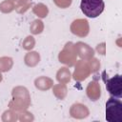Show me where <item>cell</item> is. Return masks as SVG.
<instances>
[{
  "instance_id": "obj_1",
  "label": "cell",
  "mask_w": 122,
  "mask_h": 122,
  "mask_svg": "<svg viewBox=\"0 0 122 122\" xmlns=\"http://www.w3.org/2000/svg\"><path fill=\"white\" fill-rule=\"evenodd\" d=\"M106 119L109 122H122V102L116 97H110L106 103Z\"/></svg>"
},
{
  "instance_id": "obj_3",
  "label": "cell",
  "mask_w": 122,
  "mask_h": 122,
  "mask_svg": "<svg viewBox=\"0 0 122 122\" xmlns=\"http://www.w3.org/2000/svg\"><path fill=\"white\" fill-rule=\"evenodd\" d=\"M106 89L109 93L116 98L122 96V77L120 74H115L113 77L106 81Z\"/></svg>"
},
{
  "instance_id": "obj_2",
  "label": "cell",
  "mask_w": 122,
  "mask_h": 122,
  "mask_svg": "<svg viewBox=\"0 0 122 122\" xmlns=\"http://www.w3.org/2000/svg\"><path fill=\"white\" fill-rule=\"evenodd\" d=\"M105 4L103 0H81L80 9L82 12L90 18L98 17L104 10Z\"/></svg>"
}]
</instances>
